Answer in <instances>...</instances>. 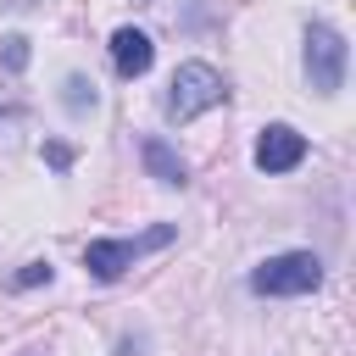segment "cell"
Instances as JSON below:
<instances>
[{"label":"cell","mask_w":356,"mask_h":356,"mask_svg":"<svg viewBox=\"0 0 356 356\" xmlns=\"http://www.w3.org/2000/svg\"><path fill=\"white\" fill-rule=\"evenodd\" d=\"M167 239H172V228H167V222H156V228H150V234H139V239H89L83 267H89L95 278H106V284H111V278H122L145 250H156V245H167Z\"/></svg>","instance_id":"3"},{"label":"cell","mask_w":356,"mask_h":356,"mask_svg":"<svg viewBox=\"0 0 356 356\" xmlns=\"http://www.w3.org/2000/svg\"><path fill=\"white\" fill-rule=\"evenodd\" d=\"M0 117H6V111H0Z\"/></svg>","instance_id":"12"},{"label":"cell","mask_w":356,"mask_h":356,"mask_svg":"<svg viewBox=\"0 0 356 356\" xmlns=\"http://www.w3.org/2000/svg\"><path fill=\"white\" fill-rule=\"evenodd\" d=\"M139 156H145V167H150V178H156V184H167V189H184L189 167L172 156V145H167V139H145V145H139Z\"/></svg>","instance_id":"7"},{"label":"cell","mask_w":356,"mask_h":356,"mask_svg":"<svg viewBox=\"0 0 356 356\" xmlns=\"http://www.w3.org/2000/svg\"><path fill=\"white\" fill-rule=\"evenodd\" d=\"M61 100H67V111H89V106H95V83L67 78V95H61Z\"/></svg>","instance_id":"8"},{"label":"cell","mask_w":356,"mask_h":356,"mask_svg":"<svg viewBox=\"0 0 356 356\" xmlns=\"http://www.w3.org/2000/svg\"><path fill=\"white\" fill-rule=\"evenodd\" d=\"M300 161H306V139H300L289 122L261 128V139H256V167H261V172H289V167H300Z\"/></svg>","instance_id":"5"},{"label":"cell","mask_w":356,"mask_h":356,"mask_svg":"<svg viewBox=\"0 0 356 356\" xmlns=\"http://www.w3.org/2000/svg\"><path fill=\"white\" fill-rule=\"evenodd\" d=\"M44 161L50 167H72V145H44Z\"/></svg>","instance_id":"11"},{"label":"cell","mask_w":356,"mask_h":356,"mask_svg":"<svg viewBox=\"0 0 356 356\" xmlns=\"http://www.w3.org/2000/svg\"><path fill=\"white\" fill-rule=\"evenodd\" d=\"M33 284H50V261H28L22 273H11V289H33Z\"/></svg>","instance_id":"10"},{"label":"cell","mask_w":356,"mask_h":356,"mask_svg":"<svg viewBox=\"0 0 356 356\" xmlns=\"http://www.w3.org/2000/svg\"><path fill=\"white\" fill-rule=\"evenodd\" d=\"M306 78H312L317 95L345 89V39L328 22H312V33H306Z\"/></svg>","instance_id":"4"},{"label":"cell","mask_w":356,"mask_h":356,"mask_svg":"<svg viewBox=\"0 0 356 356\" xmlns=\"http://www.w3.org/2000/svg\"><path fill=\"white\" fill-rule=\"evenodd\" d=\"M0 44H6V50H0V56H6V67H11V72H22V67H28V39H22V33H6Z\"/></svg>","instance_id":"9"},{"label":"cell","mask_w":356,"mask_h":356,"mask_svg":"<svg viewBox=\"0 0 356 356\" xmlns=\"http://www.w3.org/2000/svg\"><path fill=\"white\" fill-rule=\"evenodd\" d=\"M323 284V261L312 250H289V256H267L256 273H250V289L256 295H312Z\"/></svg>","instance_id":"2"},{"label":"cell","mask_w":356,"mask_h":356,"mask_svg":"<svg viewBox=\"0 0 356 356\" xmlns=\"http://www.w3.org/2000/svg\"><path fill=\"white\" fill-rule=\"evenodd\" d=\"M222 95H228V83H222L217 67H206V61H184V67L172 72V83H167V117H172V122H189V117L222 106Z\"/></svg>","instance_id":"1"},{"label":"cell","mask_w":356,"mask_h":356,"mask_svg":"<svg viewBox=\"0 0 356 356\" xmlns=\"http://www.w3.org/2000/svg\"><path fill=\"white\" fill-rule=\"evenodd\" d=\"M111 61H117V72H122V78L150 72V61H156L150 33H139V28H117V33H111Z\"/></svg>","instance_id":"6"}]
</instances>
